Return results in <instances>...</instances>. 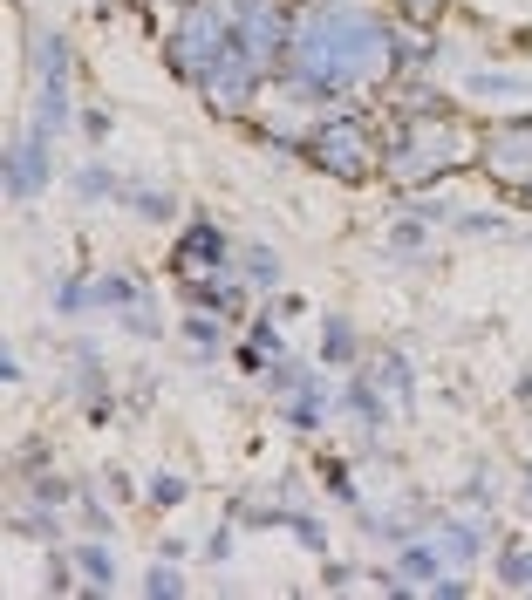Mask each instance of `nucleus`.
Returning <instances> with one entry per match:
<instances>
[{
	"instance_id": "obj_1",
	"label": "nucleus",
	"mask_w": 532,
	"mask_h": 600,
	"mask_svg": "<svg viewBox=\"0 0 532 600\" xmlns=\"http://www.w3.org/2000/svg\"><path fill=\"white\" fill-rule=\"evenodd\" d=\"M369 137L355 130V123H342V116H328V130L314 137V164H328V171H342V178H362L369 171Z\"/></svg>"
},
{
	"instance_id": "obj_2",
	"label": "nucleus",
	"mask_w": 532,
	"mask_h": 600,
	"mask_svg": "<svg viewBox=\"0 0 532 600\" xmlns=\"http://www.w3.org/2000/svg\"><path fill=\"white\" fill-rule=\"evenodd\" d=\"M41 144H48V137H21V144L7 150V191H14V198H35V185H41Z\"/></svg>"
},
{
	"instance_id": "obj_3",
	"label": "nucleus",
	"mask_w": 532,
	"mask_h": 600,
	"mask_svg": "<svg viewBox=\"0 0 532 600\" xmlns=\"http://www.w3.org/2000/svg\"><path fill=\"white\" fill-rule=\"evenodd\" d=\"M219 246H226V239H219V232H212V225H198V232H191L185 246H178V266H185V260H212V253H219Z\"/></svg>"
},
{
	"instance_id": "obj_4",
	"label": "nucleus",
	"mask_w": 532,
	"mask_h": 600,
	"mask_svg": "<svg viewBox=\"0 0 532 600\" xmlns=\"http://www.w3.org/2000/svg\"><path fill=\"white\" fill-rule=\"evenodd\" d=\"M76 560H82V573H89L96 587H110V580H116V566H110V553H103V546H76Z\"/></svg>"
},
{
	"instance_id": "obj_5",
	"label": "nucleus",
	"mask_w": 532,
	"mask_h": 600,
	"mask_svg": "<svg viewBox=\"0 0 532 600\" xmlns=\"http://www.w3.org/2000/svg\"><path fill=\"white\" fill-rule=\"evenodd\" d=\"M157 505H178V498H185V478H157Z\"/></svg>"
},
{
	"instance_id": "obj_6",
	"label": "nucleus",
	"mask_w": 532,
	"mask_h": 600,
	"mask_svg": "<svg viewBox=\"0 0 532 600\" xmlns=\"http://www.w3.org/2000/svg\"><path fill=\"white\" fill-rule=\"evenodd\" d=\"M348 348H355V341H348V328H342V321H335V328H328V362H342Z\"/></svg>"
},
{
	"instance_id": "obj_7",
	"label": "nucleus",
	"mask_w": 532,
	"mask_h": 600,
	"mask_svg": "<svg viewBox=\"0 0 532 600\" xmlns=\"http://www.w3.org/2000/svg\"><path fill=\"white\" fill-rule=\"evenodd\" d=\"M82 191H89V198H103V191H110V178H103V164H89V171H82Z\"/></svg>"
},
{
	"instance_id": "obj_8",
	"label": "nucleus",
	"mask_w": 532,
	"mask_h": 600,
	"mask_svg": "<svg viewBox=\"0 0 532 600\" xmlns=\"http://www.w3.org/2000/svg\"><path fill=\"white\" fill-rule=\"evenodd\" d=\"M185 335L198 341V348H212V341H219V328H212V321H185Z\"/></svg>"
}]
</instances>
